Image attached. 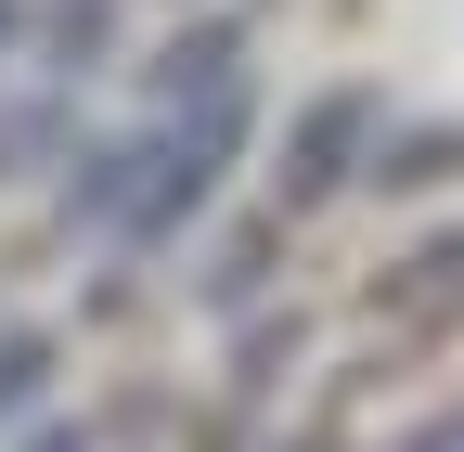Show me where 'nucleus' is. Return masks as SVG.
Wrapping results in <instances>:
<instances>
[{
	"mask_svg": "<svg viewBox=\"0 0 464 452\" xmlns=\"http://www.w3.org/2000/svg\"><path fill=\"white\" fill-rule=\"evenodd\" d=\"M362 117H374V103H362V91H335L323 117H310V142H297V168H284V182H297V194H323V182H335V155H348V130H362Z\"/></svg>",
	"mask_w": 464,
	"mask_h": 452,
	"instance_id": "f257e3e1",
	"label": "nucleus"
},
{
	"mask_svg": "<svg viewBox=\"0 0 464 452\" xmlns=\"http://www.w3.org/2000/svg\"><path fill=\"white\" fill-rule=\"evenodd\" d=\"M451 155H464V130H426V142H400V155H374V182H439Z\"/></svg>",
	"mask_w": 464,
	"mask_h": 452,
	"instance_id": "f03ea898",
	"label": "nucleus"
},
{
	"mask_svg": "<svg viewBox=\"0 0 464 452\" xmlns=\"http://www.w3.org/2000/svg\"><path fill=\"white\" fill-rule=\"evenodd\" d=\"M39 375H52V349H39V336H0V414H14V401H39Z\"/></svg>",
	"mask_w": 464,
	"mask_h": 452,
	"instance_id": "7ed1b4c3",
	"label": "nucleus"
}]
</instances>
